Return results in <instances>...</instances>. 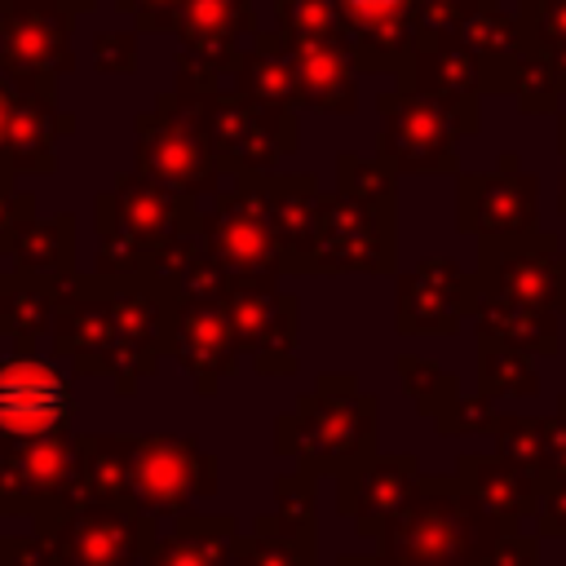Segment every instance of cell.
<instances>
[{
    "mask_svg": "<svg viewBox=\"0 0 566 566\" xmlns=\"http://www.w3.org/2000/svg\"><path fill=\"white\" fill-rule=\"evenodd\" d=\"M71 416L66 380L40 358L0 363V429L13 438H49Z\"/></svg>",
    "mask_w": 566,
    "mask_h": 566,
    "instance_id": "obj_1",
    "label": "cell"
},
{
    "mask_svg": "<svg viewBox=\"0 0 566 566\" xmlns=\"http://www.w3.org/2000/svg\"><path fill=\"white\" fill-rule=\"evenodd\" d=\"M137 486L150 504H177L181 495V455L177 442H146V451L137 455Z\"/></svg>",
    "mask_w": 566,
    "mask_h": 566,
    "instance_id": "obj_2",
    "label": "cell"
},
{
    "mask_svg": "<svg viewBox=\"0 0 566 566\" xmlns=\"http://www.w3.org/2000/svg\"><path fill=\"white\" fill-rule=\"evenodd\" d=\"M345 4L358 22H394V13L402 9V0H345Z\"/></svg>",
    "mask_w": 566,
    "mask_h": 566,
    "instance_id": "obj_3",
    "label": "cell"
}]
</instances>
